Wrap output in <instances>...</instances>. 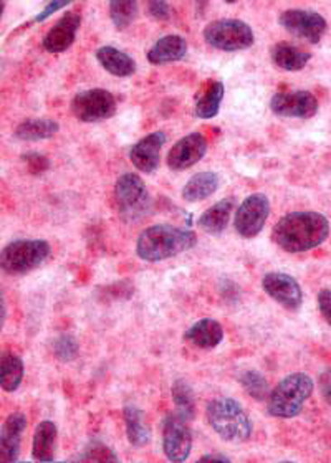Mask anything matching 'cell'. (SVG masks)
Listing matches in <instances>:
<instances>
[{"label": "cell", "instance_id": "obj_21", "mask_svg": "<svg viewBox=\"0 0 331 463\" xmlns=\"http://www.w3.org/2000/svg\"><path fill=\"white\" fill-rule=\"evenodd\" d=\"M225 87L219 80L207 81L204 87L199 90L195 95V116L201 119H211L215 118L221 111V105L224 99Z\"/></svg>", "mask_w": 331, "mask_h": 463}, {"label": "cell", "instance_id": "obj_28", "mask_svg": "<svg viewBox=\"0 0 331 463\" xmlns=\"http://www.w3.org/2000/svg\"><path fill=\"white\" fill-rule=\"evenodd\" d=\"M25 366L22 357L5 353L0 359V386L5 392H15L24 381Z\"/></svg>", "mask_w": 331, "mask_h": 463}, {"label": "cell", "instance_id": "obj_35", "mask_svg": "<svg viewBox=\"0 0 331 463\" xmlns=\"http://www.w3.org/2000/svg\"><path fill=\"white\" fill-rule=\"evenodd\" d=\"M147 10H149L153 19L167 20L171 17V7H169L167 2H163V0H151V2H147Z\"/></svg>", "mask_w": 331, "mask_h": 463}, {"label": "cell", "instance_id": "obj_30", "mask_svg": "<svg viewBox=\"0 0 331 463\" xmlns=\"http://www.w3.org/2000/svg\"><path fill=\"white\" fill-rule=\"evenodd\" d=\"M108 5L109 19L118 30H127L139 14V7L135 0H111Z\"/></svg>", "mask_w": 331, "mask_h": 463}, {"label": "cell", "instance_id": "obj_10", "mask_svg": "<svg viewBox=\"0 0 331 463\" xmlns=\"http://www.w3.org/2000/svg\"><path fill=\"white\" fill-rule=\"evenodd\" d=\"M270 215V201L265 194H252L245 197L235 213V231L244 239L257 237Z\"/></svg>", "mask_w": 331, "mask_h": 463}, {"label": "cell", "instance_id": "obj_34", "mask_svg": "<svg viewBox=\"0 0 331 463\" xmlns=\"http://www.w3.org/2000/svg\"><path fill=\"white\" fill-rule=\"evenodd\" d=\"M22 161L27 165L32 174L45 173L50 167L49 157L40 155L37 151H30L27 155L22 156Z\"/></svg>", "mask_w": 331, "mask_h": 463}, {"label": "cell", "instance_id": "obj_5", "mask_svg": "<svg viewBox=\"0 0 331 463\" xmlns=\"http://www.w3.org/2000/svg\"><path fill=\"white\" fill-rule=\"evenodd\" d=\"M115 203L119 217L128 223L139 222L153 209V199L147 184L133 173L119 175L115 184Z\"/></svg>", "mask_w": 331, "mask_h": 463}, {"label": "cell", "instance_id": "obj_7", "mask_svg": "<svg viewBox=\"0 0 331 463\" xmlns=\"http://www.w3.org/2000/svg\"><path fill=\"white\" fill-rule=\"evenodd\" d=\"M203 37L209 47L222 52L249 49L255 42L252 27L239 19L214 20L205 25Z\"/></svg>", "mask_w": 331, "mask_h": 463}, {"label": "cell", "instance_id": "obj_8", "mask_svg": "<svg viewBox=\"0 0 331 463\" xmlns=\"http://www.w3.org/2000/svg\"><path fill=\"white\" fill-rule=\"evenodd\" d=\"M71 113L83 123H98L113 118L118 109L117 98L108 90L91 88L77 93L71 99Z\"/></svg>", "mask_w": 331, "mask_h": 463}, {"label": "cell", "instance_id": "obj_19", "mask_svg": "<svg viewBox=\"0 0 331 463\" xmlns=\"http://www.w3.org/2000/svg\"><path fill=\"white\" fill-rule=\"evenodd\" d=\"M184 339L189 341L193 346L201 347V349H213L222 343L224 328L217 319H199L185 331Z\"/></svg>", "mask_w": 331, "mask_h": 463}, {"label": "cell", "instance_id": "obj_37", "mask_svg": "<svg viewBox=\"0 0 331 463\" xmlns=\"http://www.w3.org/2000/svg\"><path fill=\"white\" fill-rule=\"evenodd\" d=\"M70 0H55V2H49L43 10L40 12L39 15H35L33 17V22L35 24H40V22H43L45 19H49L52 14H55V12H59L60 9H63V7H69Z\"/></svg>", "mask_w": 331, "mask_h": 463}, {"label": "cell", "instance_id": "obj_20", "mask_svg": "<svg viewBox=\"0 0 331 463\" xmlns=\"http://www.w3.org/2000/svg\"><path fill=\"white\" fill-rule=\"evenodd\" d=\"M187 55V42L181 35H166L147 52V61L151 65H166L179 61Z\"/></svg>", "mask_w": 331, "mask_h": 463}, {"label": "cell", "instance_id": "obj_3", "mask_svg": "<svg viewBox=\"0 0 331 463\" xmlns=\"http://www.w3.org/2000/svg\"><path fill=\"white\" fill-rule=\"evenodd\" d=\"M205 417L211 429L225 442L244 444L252 437L253 427L244 407L231 397H219L207 404Z\"/></svg>", "mask_w": 331, "mask_h": 463}, {"label": "cell", "instance_id": "obj_33", "mask_svg": "<svg viewBox=\"0 0 331 463\" xmlns=\"http://www.w3.org/2000/svg\"><path fill=\"white\" fill-rule=\"evenodd\" d=\"M80 460L83 462H118V457L109 447L105 444H90L87 450L80 455Z\"/></svg>", "mask_w": 331, "mask_h": 463}, {"label": "cell", "instance_id": "obj_17", "mask_svg": "<svg viewBox=\"0 0 331 463\" xmlns=\"http://www.w3.org/2000/svg\"><path fill=\"white\" fill-rule=\"evenodd\" d=\"M29 420L25 414L14 412L10 414L0 429V460L10 463L17 462L20 455V444L24 432L27 430Z\"/></svg>", "mask_w": 331, "mask_h": 463}, {"label": "cell", "instance_id": "obj_24", "mask_svg": "<svg viewBox=\"0 0 331 463\" xmlns=\"http://www.w3.org/2000/svg\"><path fill=\"white\" fill-rule=\"evenodd\" d=\"M234 205V199H222V201L214 203L213 207H209L207 211L201 213V217L197 221L199 229L205 232V233H209V235L222 233L229 225Z\"/></svg>", "mask_w": 331, "mask_h": 463}, {"label": "cell", "instance_id": "obj_29", "mask_svg": "<svg viewBox=\"0 0 331 463\" xmlns=\"http://www.w3.org/2000/svg\"><path fill=\"white\" fill-rule=\"evenodd\" d=\"M171 396L175 405V414L181 415L187 422L195 417L194 392L184 379H177L171 387Z\"/></svg>", "mask_w": 331, "mask_h": 463}, {"label": "cell", "instance_id": "obj_13", "mask_svg": "<svg viewBox=\"0 0 331 463\" xmlns=\"http://www.w3.org/2000/svg\"><path fill=\"white\" fill-rule=\"evenodd\" d=\"M262 288L273 301L282 305L283 308L297 311L302 307V287L288 273L270 271V273L263 275Z\"/></svg>", "mask_w": 331, "mask_h": 463}, {"label": "cell", "instance_id": "obj_9", "mask_svg": "<svg viewBox=\"0 0 331 463\" xmlns=\"http://www.w3.org/2000/svg\"><path fill=\"white\" fill-rule=\"evenodd\" d=\"M279 24L297 39L307 40L308 43H320L328 29L326 19L313 10L290 9L282 12Z\"/></svg>", "mask_w": 331, "mask_h": 463}, {"label": "cell", "instance_id": "obj_2", "mask_svg": "<svg viewBox=\"0 0 331 463\" xmlns=\"http://www.w3.org/2000/svg\"><path fill=\"white\" fill-rule=\"evenodd\" d=\"M197 235L191 229L169 223H156L141 232L137 241V253L141 260L165 261L194 249Z\"/></svg>", "mask_w": 331, "mask_h": 463}, {"label": "cell", "instance_id": "obj_6", "mask_svg": "<svg viewBox=\"0 0 331 463\" xmlns=\"http://www.w3.org/2000/svg\"><path fill=\"white\" fill-rule=\"evenodd\" d=\"M52 253L47 241H15L0 253V269L7 275H25L35 270Z\"/></svg>", "mask_w": 331, "mask_h": 463}, {"label": "cell", "instance_id": "obj_39", "mask_svg": "<svg viewBox=\"0 0 331 463\" xmlns=\"http://www.w3.org/2000/svg\"><path fill=\"white\" fill-rule=\"evenodd\" d=\"M199 462L205 463V462H222V463H231V458H227L225 455H219V454H207L203 455L201 458H199Z\"/></svg>", "mask_w": 331, "mask_h": 463}, {"label": "cell", "instance_id": "obj_16", "mask_svg": "<svg viewBox=\"0 0 331 463\" xmlns=\"http://www.w3.org/2000/svg\"><path fill=\"white\" fill-rule=\"evenodd\" d=\"M80 27H81V15L79 12L70 10L47 32V35L42 42V47L49 53L67 52L75 43Z\"/></svg>", "mask_w": 331, "mask_h": 463}, {"label": "cell", "instance_id": "obj_1", "mask_svg": "<svg viewBox=\"0 0 331 463\" xmlns=\"http://www.w3.org/2000/svg\"><path fill=\"white\" fill-rule=\"evenodd\" d=\"M330 235V222L320 213L300 211L283 215L273 225L272 239L287 253H302L320 247Z\"/></svg>", "mask_w": 331, "mask_h": 463}, {"label": "cell", "instance_id": "obj_36", "mask_svg": "<svg viewBox=\"0 0 331 463\" xmlns=\"http://www.w3.org/2000/svg\"><path fill=\"white\" fill-rule=\"evenodd\" d=\"M318 309L322 313L323 319L331 326V289L325 288L317 297Z\"/></svg>", "mask_w": 331, "mask_h": 463}, {"label": "cell", "instance_id": "obj_32", "mask_svg": "<svg viewBox=\"0 0 331 463\" xmlns=\"http://www.w3.org/2000/svg\"><path fill=\"white\" fill-rule=\"evenodd\" d=\"M52 349H53V354H55L57 359H60L61 363H71V361H75L80 354L79 341H77L75 336L67 335V333H63V335H60V336L53 339Z\"/></svg>", "mask_w": 331, "mask_h": 463}, {"label": "cell", "instance_id": "obj_12", "mask_svg": "<svg viewBox=\"0 0 331 463\" xmlns=\"http://www.w3.org/2000/svg\"><path fill=\"white\" fill-rule=\"evenodd\" d=\"M318 99L312 91L297 90V91H280L270 99V109L277 116L283 118H298L308 119L318 113Z\"/></svg>", "mask_w": 331, "mask_h": 463}, {"label": "cell", "instance_id": "obj_14", "mask_svg": "<svg viewBox=\"0 0 331 463\" xmlns=\"http://www.w3.org/2000/svg\"><path fill=\"white\" fill-rule=\"evenodd\" d=\"M207 139L201 133H191L179 139L167 153V165L173 171H185L204 159Z\"/></svg>", "mask_w": 331, "mask_h": 463}, {"label": "cell", "instance_id": "obj_22", "mask_svg": "<svg viewBox=\"0 0 331 463\" xmlns=\"http://www.w3.org/2000/svg\"><path fill=\"white\" fill-rule=\"evenodd\" d=\"M98 63L107 70L109 75L118 78H128L137 73V65L135 58L129 57L117 47H101L97 50Z\"/></svg>", "mask_w": 331, "mask_h": 463}, {"label": "cell", "instance_id": "obj_15", "mask_svg": "<svg viewBox=\"0 0 331 463\" xmlns=\"http://www.w3.org/2000/svg\"><path fill=\"white\" fill-rule=\"evenodd\" d=\"M167 136L163 131H155L141 137L129 151V161L137 171L153 174L161 163V151L165 147Z\"/></svg>", "mask_w": 331, "mask_h": 463}, {"label": "cell", "instance_id": "obj_27", "mask_svg": "<svg viewBox=\"0 0 331 463\" xmlns=\"http://www.w3.org/2000/svg\"><path fill=\"white\" fill-rule=\"evenodd\" d=\"M127 437L133 447H145L151 442V430L145 422V412L135 404H128L123 411Z\"/></svg>", "mask_w": 331, "mask_h": 463}, {"label": "cell", "instance_id": "obj_23", "mask_svg": "<svg viewBox=\"0 0 331 463\" xmlns=\"http://www.w3.org/2000/svg\"><path fill=\"white\" fill-rule=\"evenodd\" d=\"M270 58L275 67L287 71H300L312 60V53L308 50L293 45L290 42H279L270 50Z\"/></svg>", "mask_w": 331, "mask_h": 463}, {"label": "cell", "instance_id": "obj_25", "mask_svg": "<svg viewBox=\"0 0 331 463\" xmlns=\"http://www.w3.org/2000/svg\"><path fill=\"white\" fill-rule=\"evenodd\" d=\"M219 185H221L219 174L213 171L195 174L183 187V199L185 203H203L213 194L217 193Z\"/></svg>", "mask_w": 331, "mask_h": 463}, {"label": "cell", "instance_id": "obj_18", "mask_svg": "<svg viewBox=\"0 0 331 463\" xmlns=\"http://www.w3.org/2000/svg\"><path fill=\"white\" fill-rule=\"evenodd\" d=\"M59 430L52 420H43L35 427L32 440V458L35 462H53L57 457Z\"/></svg>", "mask_w": 331, "mask_h": 463}, {"label": "cell", "instance_id": "obj_26", "mask_svg": "<svg viewBox=\"0 0 331 463\" xmlns=\"http://www.w3.org/2000/svg\"><path fill=\"white\" fill-rule=\"evenodd\" d=\"M60 131L59 121L50 119V118H33V119H25L22 121L14 136L19 141H43L50 139Z\"/></svg>", "mask_w": 331, "mask_h": 463}, {"label": "cell", "instance_id": "obj_11", "mask_svg": "<svg viewBox=\"0 0 331 463\" xmlns=\"http://www.w3.org/2000/svg\"><path fill=\"white\" fill-rule=\"evenodd\" d=\"M163 450L169 462L183 463L193 450V434L187 420L179 414H169L163 420Z\"/></svg>", "mask_w": 331, "mask_h": 463}, {"label": "cell", "instance_id": "obj_4", "mask_svg": "<svg viewBox=\"0 0 331 463\" xmlns=\"http://www.w3.org/2000/svg\"><path fill=\"white\" fill-rule=\"evenodd\" d=\"M313 391L315 383L305 373H293L283 377L267 397V412L275 419H293L302 412Z\"/></svg>", "mask_w": 331, "mask_h": 463}, {"label": "cell", "instance_id": "obj_38", "mask_svg": "<svg viewBox=\"0 0 331 463\" xmlns=\"http://www.w3.org/2000/svg\"><path fill=\"white\" fill-rule=\"evenodd\" d=\"M318 386H320L323 399L331 405V369L323 371L320 381H318Z\"/></svg>", "mask_w": 331, "mask_h": 463}, {"label": "cell", "instance_id": "obj_31", "mask_svg": "<svg viewBox=\"0 0 331 463\" xmlns=\"http://www.w3.org/2000/svg\"><path fill=\"white\" fill-rule=\"evenodd\" d=\"M239 383L244 387L247 396L252 397L259 402H263L270 394L269 381L257 369H245L244 373H241L239 376Z\"/></svg>", "mask_w": 331, "mask_h": 463}]
</instances>
